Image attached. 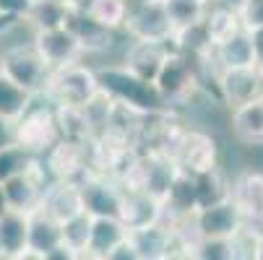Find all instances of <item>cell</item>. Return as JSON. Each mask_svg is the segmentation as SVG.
<instances>
[{
  "label": "cell",
  "instance_id": "1",
  "mask_svg": "<svg viewBox=\"0 0 263 260\" xmlns=\"http://www.w3.org/2000/svg\"><path fill=\"white\" fill-rule=\"evenodd\" d=\"M97 78H99V89L112 102L133 109V112H138L143 117H162L170 112V104L159 94L157 84L136 76L125 65L102 68V70H97Z\"/></svg>",
  "mask_w": 263,
  "mask_h": 260
},
{
  "label": "cell",
  "instance_id": "2",
  "mask_svg": "<svg viewBox=\"0 0 263 260\" xmlns=\"http://www.w3.org/2000/svg\"><path fill=\"white\" fill-rule=\"evenodd\" d=\"M99 78L97 70L81 65V63H70L65 68H55L47 78V86L42 96L50 104H70V107H84L99 94Z\"/></svg>",
  "mask_w": 263,
  "mask_h": 260
},
{
  "label": "cell",
  "instance_id": "3",
  "mask_svg": "<svg viewBox=\"0 0 263 260\" xmlns=\"http://www.w3.org/2000/svg\"><path fill=\"white\" fill-rule=\"evenodd\" d=\"M0 73L8 76L13 84H18L21 89H26L29 94L42 96L52 68L45 63V57L36 52L34 45H18L0 55Z\"/></svg>",
  "mask_w": 263,
  "mask_h": 260
},
{
  "label": "cell",
  "instance_id": "4",
  "mask_svg": "<svg viewBox=\"0 0 263 260\" xmlns=\"http://www.w3.org/2000/svg\"><path fill=\"white\" fill-rule=\"evenodd\" d=\"M60 141V128L55 117V107H29L16 120V143L24 146L34 156H45Z\"/></svg>",
  "mask_w": 263,
  "mask_h": 260
},
{
  "label": "cell",
  "instance_id": "5",
  "mask_svg": "<svg viewBox=\"0 0 263 260\" xmlns=\"http://www.w3.org/2000/svg\"><path fill=\"white\" fill-rule=\"evenodd\" d=\"M157 89L159 94L164 96L167 104H180L191 96L201 81H198V68H196V60L187 57L177 50H170V55L164 57L159 73H157Z\"/></svg>",
  "mask_w": 263,
  "mask_h": 260
},
{
  "label": "cell",
  "instance_id": "6",
  "mask_svg": "<svg viewBox=\"0 0 263 260\" xmlns=\"http://www.w3.org/2000/svg\"><path fill=\"white\" fill-rule=\"evenodd\" d=\"M125 29L133 39H148V42H172L175 26L167 16L164 0H130Z\"/></svg>",
  "mask_w": 263,
  "mask_h": 260
},
{
  "label": "cell",
  "instance_id": "7",
  "mask_svg": "<svg viewBox=\"0 0 263 260\" xmlns=\"http://www.w3.org/2000/svg\"><path fill=\"white\" fill-rule=\"evenodd\" d=\"M79 185L84 195V211H89L91 216H120L125 188L115 177L89 169L79 179Z\"/></svg>",
  "mask_w": 263,
  "mask_h": 260
},
{
  "label": "cell",
  "instance_id": "8",
  "mask_svg": "<svg viewBox=\"0 0 263 260\" xmlns=\"http://www.w3.org/2000/svg\"><path fill=\"white\" fill-rule=\"evenodd\" d=\"M91 143L94 141H68L60 138L45 154V167L52 179H81L91 169Z\"/></svg>",
  "mask_w": 263,
  "mask_h": 260
},
{
  "label": "cell",
  "instance_id": "9",
  "mask_svg": "<svg viewBox=\"0 0 263 260\" xmlns=\"http://www.w3.org/2000/svg\"><path fill=\"white\" fill-rule=\"evenodd\" d=\"M172 159L182 172H191V174L211 172V169H216V143L211 135H206L201 130L185 128L172 148Z\"/></svg>",
  "mask_w": 263,
  "mask_h": 260
},
{
  "label": "cell",
  "instance_id": "10",
  "mask_svg": "<svg viewBox=\"0 0 263 260\" xmlns=\"http://www.w3.org/2000/svg\"><path fill=\"white\" fill-rule=\"evenodd\" d=\"M50 172L47 167L36 159L31 164V169L11 177L8 182H3L6 188V198H8V206L13 211H21V213H31L34 208H40V201H42V193L50 182Z\"/></svg>",
  "mask_w": 263,
  "mask_h": 260
},
{
  "label": "cell",
  "instance_id": "11",
  "mask_svg": "<svg viewBox=\"0 0 263 260\" xmlns=\"http://www.w3.org/2000/svg\"><path fill=\"white\" fill-rule=\"evenodd\" d=\"M128 239H130L138 260H162V257H172L177 252V232L164 218L128 229Z\"/></svg>",
  "mask_w": 263,
  "mask_h": 260
},
{
  "label": "cell",
  "instance_id": "12",
  "mask_svg": "<svg viewBox=\"0 0 263 260\" xmlns=\"http://www.w3.org/2000/svg\"><path fill=\"white\" fill-rule=\"evenodd\" d=\"M36 52L45 57V63L55 70V68H65L70 63H79L84 55L81 42L76 39L68 26H58V29H45V31H34V42Z\"/></svg>",
  "mask_w": 263,
  "mask_h": 260
},
{
  "label": "cell",
  "instance_id": "13",
  "mask_svg": "<svg viewBox=\"0 0 263 260\" xmlns=\"http://www.w3.org/2000/svg\"><path fill=\"white\" fill-rule=\"evenodd\" d=\"M40 208L52 216L55 221H68L76 213L84 211V195H81V185L79 179H50L47 188L42 193Z\"/></svg>",
  "mask_w": 263,
  "mask_h": 260
},
{
  "label": "cell",
  "instance_id": "14",
  "mask_svg": "<svg viewBox=\"0 0 263 260\" xmlns=\"http://www.w3.org/2000/svg\"><path fill=\"white\" fill-rule=\"evenodd\" d=\"M219 94L232 109L263 96V73L258 68H230V70H219Z\"/></svg>",
  "mask_w": 263,
  "mask_h": 260
},
{
  "label": "cell",
  "instance_id": "15",
  "mask_svg": "<svg viewBox=\"0 0 263 260\" xmlns=\"http://www.w3.org/2000/svg\"><path fill=\"white\" fill-rule=\"evenodd\" d=\"M63 247V229L60 221L47 216L42 208H34L29 213V250L26 257L50 260L55 250Z\"/></svg>",
  "mask_w": 263,
  "mask_h": 260
},
{
  "label": "cell",
  "instance_id": "16",
  "mask_svg": "<svg viewBox=\"0 0 263 260\" xmlns=\"http://www.w3.org/2000/svg\"><path fill=\"white\" fill-rule=\"evenodd\" d=\"M65 26L76 34V39L81 42L84 52H102V50H107L109 42H112V29H107L104 24H99V21L89 13V8H84V6L70 3Z\"/></svg>",
  "mask_w": 263,
  "mask_h": 260
},
{
  "label": "cell",
  "instance_id": "17",
  "mask_svg": "<svg viewBox=\"0 0 263 260\" xmlns=\"http://www.w3.org/2000/svg\"><path fill=\"white\" fill-rule=\"evenodd\" d=\"M230 195L242 211L245 221L263 224V174L260 172H242L232 179Z\"/></svg>",
  "mask_w": 263,
  "mask_h": 260
},
{
  "label": "cell",
  "instance_id": "18",
  "mask_svg": "<svg viewBox=\"0 0 263 260\" xmlns=\"http://www.w3.org/2000/svg\"><path fill=\"white\" fill-rule=\"evenodd\" d=\"M172 45L167 42H148V39H136L130 47H128V55H125V68L133 70L136 76L146 78V81H157V73L164 63V57L170 55Z\"/></svg>",
  "mask_w": 263,
  "mask_h": 260
},
{
  "label": "cell",
  "instance_id": "19",
  "mask_svg": "<svg viewBox=\"0 0 263 260\" xmlns=\"http://www.w3.org/2000/svg\"><path fill=\"white\" fill-rule=\"evenodd\" d=\"M29 250V213L6 211L0 216V260L26 257Z\"/></svg>",
  "mask_w": 263,
  "mask_h": 260
},
{
  "label": "cell",
  "instance_id": "20",
  "mask_svg": "<svg viewBox=\"0 0 263 260\" xmlns=\"http://www.w3.org/2000/svg\"><path fill=\"white\" fill-rule=\"evenodd\" d=\"M128 237V227L120 216H94L86 257L109 260V252Z\"/></svg>",
  "mask_w": 263,
  "mask_h": 260
},
{
  "label": "cell",
  "instance_id": "21",
  "mask_svg": "<svg viewBox=\"0 0 263 260\" xmlns=\"http://www.w3.org/2000/svg\"><path fill=\"white\" fill-rule=\"evenodd\" d=\"M214 60L219 65V70H230V68H255L258 57H255V45H253V34L242 26L240 31H235L230 39H224L221 45L214 47Z\"/></svg>",
  "mask_w": 263,
  "mask_h": 260
},
{
  "label": "cell",
  "instance_id": "22",
  "mask_svg": "<svg viewBox=\"0 0 263 260\" xmlns=\"http://www.w3.org/2000/svg\"><path fill=\"white\" fill-rule=\"evenodd\" d=\"M232 133L240 143H263V96H255L232 109Z\"/></svg>",
  "mask_w": 263,
  "mask_h": 260
},
{
  "label": "cell",
  "instance_id": "23",
  "mask_svg": "<svg viewBox=\"0 0 263 260\" xmlns=\"http://www.w3.org/2000/svg\"><path fill=\"white\" fill-rule=\"evenodd\" d=\"M120 218L125 221L128 229L152 224V221L162 218V203L157 198H152V195H146L143 190H125Z\"/></svg>",
  "mask_w": 263,
  "mask_h": 260
},
{
  "label": "cell",
  "instance_id": "24",
  "mask_svg": "<svg viewBox=\"0 0 263 260\" xmlns=\"http://www.w3.org/2000/svg\"><path fill=\"white\" fill-rule=\"evenodd\" d=\"M68 11H70V3H63V0H31V8L24 16V21L34 31L58 29V26H65Z\"/></svg>",
  "mask_w": 263,
  "mask_h": 260
},
{
  "label": "cell",
  "instance_id": "25",
  "mask_svg": "<svg viewBox=\"0 0 263 260\" xmlns=\"http://www.w3.org/2000/svg\"><path fill=\"white\" fill-rule=\"evenodd\" d=\"M91 221L94 216L89 211H81L73 218L63 221V247L73 255V257H86V247H89V237H91Z\"/></svg>",
  "mask_w": 263,
  "mask_h": 260
},
{
  "label": "cell",
  "instance_id": "26",
  "mask_svg": "<svg viewBox=\"0 0 263 260\" xmlns=\"http://www.w3.org/2000/svg\"><path fill=\"white\" fill-rule=\"evenodd\" d=\"M203 24H206V29H209V36H211L214 47L221 45L224 39H230L235 31L242 29V21H240V13H237V11H232V8H227V6H216V3L209 6Z\"/></svg>",
  "mask_w": 263,
  "mask_h": 260
},
{
  "label": "cell",
  "instance_id": "27",
  "mask_svg": "<svg viewBox=\"0 0 263 260\" xmlns=\"http://www.w3.org/2000/svg\"><path fill=\"white\" fill-rule=\"evenodd\" d=\"M52 107H55L60 138H68V141H94V133L89 128L86 115H84V107H70V104H52Z\"/></svg>",
  "mask_w": 263,
  "mask_h": 260
},
{
  "label": "cell",
  "instance_id": "28",
  "mask_svg": "<svg viewBox=\"0 0 263 260\" xmlns=\"http://www.w3.org/2000/svg\"><path fill=\"white\" fill-rule=\"evenodd\" d=\"M34 94H29L26 89H21L18 84H13L8 76L0 73V115L3 117H11V120H18L26 109L34 104Z\"/></svg>",
  "mask_w": 263,
  "mask_h": 260
},
{
  "label": "cell",
  "instance_id": "29",
  "mask_svg": "<svg viewBox=\"0 0 263 260\" xmlns=\"http://www.w3.org/2000/svg\"><path fill=\"white\" fill-rule=\"evenodd\" d=\"M209 6H211V0H164L167 16H170L175 29H182V26L203 21Z\"/></svg>",
  "mask_w": 263,
  "mask_h": 260
},
{
  "label": "cell",
  "instance_id": "30",
  "mask_svg": "<svg viewBox=\"0 0 263 260\" xmlns=\"http://www.w3.org/2000/svg\"><path fill=\"white\" fill-rule=\"evenodd\" d=\"M185 257H198V260H235V239H221V237H201L187 247Z\"/></svg>",
  "mask_w": 263,
  "mask_h": 260
},
{
  "label": "cell",
  "instance_id": "31",
  "mask_svg": "<svg viewBox=\"0 0 263 260\" xmlns=\"http://www.w3.org/2000/svg\"><path fill=\"white\" fill-rule=\"evenodd\" d=\"M86 8L107 29H118V26H125L130 0H89Z\"/></svg>",
  "mask_w": 263,
  "mask_h": 260
},
{
  "label": "cell",
  "instance_id": "32",
  "mask_svg": "<svg viewBox=\"0 0 263 260\" xmlns=\"http://www.w3.org/2000/svg\"><path fill=\"white\" fill-rule=\"evenodd\" d=\"M230 185L219 169H211V172H201L196 174V190H198V208L201 206H209V203H216V201H224L230 198Z\"/></svg>",
  "mask_w": 263,
  "mask_h": 260
},
{
  "label": "cell",
  "instance_id": "33",
  "mask_svg": "<svg viewBox=\"0 0 263 260\" xmlns=\"http://www.w3.org/2000/svg\"><path fill=\"white\" fill-rule=\"evenodd\" d=\"M40 159L34 156L31 151H26L24 146H8V148H0V182H8L11 177L31 169V164Z\"/></svg>",
  "mask_w": 263,
  "mask_h": 260
},
{
  "label": "cell",
  "instance_id": "34",
  "mask_svg": "<svg viewBox=\"0 0 263 260\" xmlns=\"http://www.w3.org/2000/svg\"><path fill=\"white\" fill-rule=\"evenodd\" d=\"M237 13H240V21L248 31L260 29L263 26V0H248Z\"/></svg>",
  "mask_w": 263,
  "mask_h": 260
},
{
  "label": "cell",
  "instance_id": "35",
  "mask_svg": "<svg viewBox=\"0 0 263 260\" xmlns=\"http://www.w3.org/2000/svg\"><path fill=\"white\" fill-rule=\"evenodd\" d=\"M16 146V120L0 115V148Z\"/></svg>",
  "mask_w": 263,
  "mask_h": 260
},
{
  "label": "cell",
  "instance_id": "36",
  "mask_svg": "<svg viewBox=\"0 0 263 260\" xmlns=\"http://www.w3.org/2000/svg\"><path fill=\"white\" fill-rule=\"evenodd\" d=\"M31 8V0H0V13H11L24 18Z\"/></svg>",
  "mask_w": 263,
  "mask_h": 260
},
{
  "label": "cell",
  "instance_id": "37",
  "mask_svg": "<svg viewBox=\"0 0 263 260\" xmlns=\"http://www.w3.org/2000/svg\"><path fill=\"white\" fill-rule=\"evenodd\" d=\"M211 3H216V6H227V8H232V11H240L248 0H211Z\"/></svg>",
  "mask_w": 263,
  "mask_h": 260
},
{
  "label": "cell",
  "instance_id": "38",
  "mask_svg": "<svg viewBox=\"0 0 263 260\" xmlns=\"http://www.w3.org/2000/svg\"><path fill=\"white\" fill-rule=\"evenodd\" d=\"M6 211H11V206H8V198H6V188H3V182H0V216H3Z\"/></svg>",
  "mask_w": 263,
  "mask_h": 260
}]
</instances>
